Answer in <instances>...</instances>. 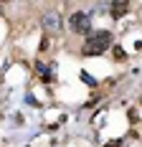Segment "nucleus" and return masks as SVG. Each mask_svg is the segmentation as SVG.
<instances>
[{
  "label": "nucleus",
  "mask_w": 142,
  "mask_h": 147,
  "mask_svg": "<svg viewBox=\"0 0 142 147\" xmlns=\"http://www.w3.org/2000/svg\"><path fill=\"white\" fill-rule=\"evenodd\" d=\"M107 48H112V33L104 30V33H89L86 36V48L81 51L84 56H97V53H104Z\"/></svg>",
  "instance_id": "f257e3e1"
},
{
  "label": "nucleus",
  "mask_w": 142,
  "mask_h": 147,
  "mask_svg": "<svg viewBox=\"0 0 142 147\" xmlns=\"http://www.w3.org/2000/svg\"><path fill=\"white\" fill-rule=\"evenodd\" d=\"M69 28L74 30V33H79V36H81V33H84V36H89V33H91L89 15H86V13H74V15L69 18Z\"/></svg>",
  "instance_id": "f03ea898"
},
{
  "label": "nucleus",
  "mask_w": 142,
  "mask_h": 147,
  "mask_svg": "<svg viewBox=\"0 0 142 147\" xmlns=\"http://www.w3.org/2000/svg\"><path fill=\"white\" fill-rule=\"evenodd\" d=\"M41 26L46 33H56V30H61V15L58 13H46L41 20Z\"/></svg>",
  "instance_id": "7ed1b4c3"
},
{
  "label": "nucleus",
  "mask_w": 142,
  "mask_h": 147,
  "mask_svg": "<svg viewBox=\"0 0 142 147\" xmlns=\"http://www.w3.org/2000/svg\"><path fill=\"white\" fill-rule=\"evenodd\" d=\"M127 10H129V3L127 0H112V8H109V13H112V18H124L127 15Z\"/></svg>",
  "instance_id": "20e7f679"
},
{
  "label": "nucleus",
  "mask_w": 142,
  "mask_h": 147,
  "mask_svg": "<svg viewBox=\"0 0 142 147\" xmlns=\"http://www.w3.org/2000/svg\"><path fill=\"white\" fill-rule=\"evenodd\" d=\"M53 51V38H51V33H46L41 38V46H38V53L41 56H46V53H51Z\"/></svg>",
  "instance_id": "39448f33"
},
{
  "label": "nucleus",
  "mask_w": 142,
  "mask_h": 147,
  "mask_svg": "<svg viewBox=\"0 0 142 147\" xmlns=\"http://www.w3.org/2000/svg\"><path fill=\"white\" fill-rule=\"evenodd\" d=\"M112 53L117 61H127V53H124V48H119V46H112Z\"/></svg>",
  "instance_id": "423d86ee"
},
{
  "label": "nucleus",
  "mask_w": 142,
  "mask_h": 147,
  "mask_svg": "<svg viewBox=\"0 0 142 147\" xmlns=\"http://www.w3.org/2000/svg\"><path fill=\"white\" fill-rule=\"evenodd\" d=\"M137 119H140V112H137V109H129V122L137 124Z\"/></svg>",
  "instance_id": "0eeeda50"
},
{
  "label": "nucleus",
  "mask_w": 142,
  "mask_h": 147,
  "mask_svg": "<svg viewBox=\"0 0 142 147\" xmlns=\"http://www.w3.org/2000/svg\"><path fill=\"white\" fill-rule=\"evenodd\" d=\"M140 102H142V94H140Z\"/></svg>",
  "instance_id": "6e6552de"
},
{
  "label": "nucleus",
  "mask_w": 142,
  "mask_h": 147,
  "mask_svg": "<svg viewBox=\"0 0 142 147\" xmlns=\"http://www.w3.org/2000/svg\"><path fill=\"white\" fill-rule=\"evenodd\" d=\"M5 3H8V0H5Z\"/></svg>",
  "instance_id": "1a4fd4ad"
}]
</instances>
